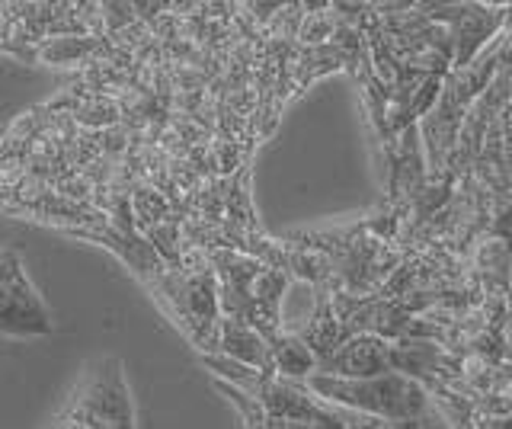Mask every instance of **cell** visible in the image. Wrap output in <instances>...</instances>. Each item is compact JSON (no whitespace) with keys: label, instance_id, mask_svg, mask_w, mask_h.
<instances>
[{"label":"cell","instance_id":"7c38bea8","mask_svg":"<svg viewBox=\"0 0 512 429\" xmlns=\"http://www.w3.org/2000/svg\"><path fill=\"white\" fill-rule=\"evenodd\" d=\"M20 266H23L20 253H16V250H10V247H4V244H0V279H4L7 273H13V269H20Z\"/></svg>","mask_w":512,"mask_h":429},{"label":"cell","instance_id":"52a82bcc","mask_svg":"<svg viewBox=\"0 0 512 429\" xmlns=\"http://www.w3.org/2000/svg\"><path fill=\"white\" fill-rule=\"evenodd\" d=\"M52 330V311L26 276V266L0 279V337H48Z\"/></svg>","mask_w":512,"mask_h":429},{"label":"cell","instance_id":"8fae6325","mask_svg":"<svg viewBox=\"0 0 512 429\" xmlns=\"http://www.w3.org/2000/svg\"><path fill=\"white\" fill-rule=\"evenodd\" d=\"M212 381H215V388L224 397H228V404L240 413V420H244V429H308V426H301V423H288V420L272 417V413H266L256 401H250L244 391L224 385V381H218V378H212Z\"/></svg>","mask_w":512,"mask_h":429},{"label":"cell","instance_id":"30bf717a","mask_svg":"<svg viewBox=\"0 0 512 429\" xmlns=\"http://www.w3.org/2000/svg\"><path fill=\"white\" fill-rule=\"evenodd\" d=\"M266 346H269L272 372H276V375L301 381V378H308V375L317 372V359L311 356V349L295 337V330L282 327L276 337L266 340Z\"/></svg>","mask_w":512,"mask_h":429},{"label":"cell","instance_id":"277c9868","mask_svg":"<svg viewBox=\"0 0 512 429\" xmlns=\"http://www.w3.org/2000/svg\"><path fill=\"white\" fill-rule=\"evenodd\" d=\"M301 385L314 397L333 407H343L362 417H375L384 423H404V420H429V397L407 375H378V378H333V375H308Z\"/></svg>","mask_w":512,"mask_h":429},{"label":"cell","instance_id":"6da1fadb","mask_svg":"<svg viewBox=\"0 0 512 429\" xmlns=\"http://www.w3.org/2000/svg\"><path fill=\"white\" fill-rule=\"evenodd\" d=\"M503 68H509V29L496 36L484 52H480L468 68L448 71L442 77V90L432 109L420 122V141L426 157V177L442 180L448 154L455 148V138L461 132V122L468 116L474 100L490 87V81Z\"/></svg>","mask_w":512,"mask_h":429},{"label":"cell","instance_id":"7a4b0ae2","mask_svg":"<svg viewBox=\"0 0 512 429\" xmlns=\"http://www.w3.org/2000/svg\"><path fill=\"white\" fill-rule=\"evenodd\" d=\"M205 260L218 279L221 317L253 327L263 340L276 337L282 330V298L292 276L237 250H208Z\"/></svg>","mask_w":512,"mask_h":429},{"label":"cell","instance_id":"5b68a950","mask_svg":"<svg viewBox=\"0 0 512 429\" xmlns=\"http://www.w3.org/2000/svg\"><path fill=\"white\" fill-rule=\"evenodd\" d=\"M61 423L77 429H135L132 394H128L119 359H103L96 365V372H90L84 388L64 410Z\"/></svg>","mask_w":512,"mask_h":429},{"label":"cell","instance_id":"9c48e42d","mask_svg":"<svg viewBox=\"0 0 512 429\" xmlns=\"http://www.w3.org/2000/svg\"><path fill=\"white\" fill-rule=\"evenodd\" d=\"M208 356H212V353H208ZM215 356L240 362V365H247V369H256L263 375H276V372H272V356H269L266 340L253 327L231 321V317H221V321H218Z\"/></svg>","mask_w":512,"mask_h":429},{"label":"cell","instance_id":"3957f363","mask_svg":"<svg viewBox=\"0 0 512 429\" xmlns=\"http://www.w3.org/2000/svg\"><path fill=\"white\" fill-rule=\"evenodd\" d=\"M148 292L157 298V305L170 314V321L186 333V340L202 356L215 353V330L221 321L218 279L202 250H186L183 263L167 266L148 285Z\"/></svg>","mask_w":512,"mask_h":429},{"label":"cell","instance_id":"8992f818","mask_svg":"<svg viewBox=\"0 0 512 429\" xmlns=\"http://www.w3.org/2000/svg\"><path fill=\"white\" fill-rule=\"evenodd\" d=\"M426 10L452 36V71L468 68L496 36L509 29V4H426Z\"/></svg>","mask_w":512,"mask_h":429},{"label":"cell","instance_id":"ba28073f","mask_svg":"<svg viewBox=\"0 0 512 429\" xmlns=\"http://www.w3.org/2000/svg\"><path fill=\"white\" fill-rule=\"evenodd\" d=\"M391 372V343L375 333H352L327 359L317 362V375L333 378H378Z\"/></svg>","mask_w":512,"mask_h":429},{"label":"cell","instance_id":"4fadbf2b","mask_svg":"<svg viewBox=\"0 0 512 429\" xmlns=\"http://www.w3.org/2000/svg\"><path fill=\"white\" fill-rule=\"evenodd\" d=\"M394 429H432V420H404V423H391Z\"/></svg>","mask_w":512,"mask_h":429}]
</instances>
